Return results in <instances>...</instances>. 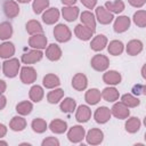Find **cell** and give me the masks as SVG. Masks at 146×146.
<instances>
[{
  "label": "cell",
  "instance_id": "30",
  "mask_svg": "<svg viewBox=\"0 0 146 146\" xmlns=\"http://www.w3.org/2000/svg\"><path fill=\"white\" fill-rule=\"evenodd\" d=\"M44 96V91H43V88L39 84H34L30 88L29 90V97H30V100H32L33 103H40L42 100Z\"/></svg>",
  "mask_w": 146,
  "mask_h": 146
},
{
  "label": "cell",
  "instance_id": "27",
  "mask_svg": "<svg viewBox=\"0 0 146 146\" xmlns=\"http://www.w3.org/2000/svg\"><path fill=\"white\" fill-rule=\"evenodd\" d=\"M15 55V46L10 41H3L0 44V57L3 59L11 58Z\"/></svg>",
  "mask_w": 146,
  "mask_h": 146
},
{
  "label": "cell",
  "instance_id": "3",
  "mask_svg": "<svg viewBox=\"0 0 146 146\" xmlns=\"http://www.w3.org/2000/svg\"><path fill=\"white\" fill-rule=\"evenodd\" d=\"M38 73L36 70L30 65H25L21 68L19 72V79L24 84H32L36 81Z\"/></svg>",
  "mask_w": 146,
  "mask_h": 146
},
{
  "label": "cell",
  "instance_id": "13",
  "mask_svg": "<svg viewBox=\"0 0 146 146\" xmlns=\"http://www.w3.org/2000/svg\"><path fill=\"white\" fill-rule=\"evenodd\" d=\"M111 116H112V112H111V110H110L108 107H106V106H100V107H98V108L95 111V113H94V119H95V121H96L97 123H99V124H105V123H107V122L110 121Z\"/></svg>",
  "mask_w": 146,
  "mask_h": 146
},
{
  "label": "cell",
  "instance_id": "39",
  "mask_svg": "<svg viewBox=\"0 0 146 146\" xmlns=\"http://www.w3.org/2000/svg\"><path fill=\"white\" fill-rule=\"evenodd\" d=\"M31 128L35 133H43L48 129V124H47L46 120H43L41 117H35L31 122Z\"/></svg>",
  "mask_w": 146,
  "mask_h": 146
},
{
  "label": "cell",
  "instance_id": "41",
  "mask_svg": "<svg viewBox=\"0 0 146 146\" xmlns=\"http://www.w3.org/2000/svg\"><path fill=\"white\" fill-rule=\"evenodd\" d=\"M49 5H50L49 0H33V2H32L33 13L36 15L42 14L43 11H46L49 8Z\"/></svg>",
  "mask_w": 146,
  "mask_h": 146
},
{
  "label": "cell",
  "instance_id": "44",
  "mask_svg": "<svg viewBox=\"0 0 146 146\" xmlns=\"http://www.w3.org/2000/svg\"><path fill=\"white\" fill-rule=\"evenodd\" d=\"M80 1L87 9H94L97 5V0H80Z\"/></svg>",
  "mask_w": 146,
  "mask_h": 146
},
{
  "label": "cell",
  "instance_id": "24",
  "mask_svg": "<svg viewBox=\"0 0 146 146\" xmlns=\"http://www.w3.org/2000/svg\"><path fill=\"white\" fill-rule=\"evenodd\" d=\"M143 48H144V44H143V42L140 40L132 39L127 43L125 51H127V54L129 56H137L143 51Z\"/></svg>",
  "mask_w": 146,
  "mask_h": 146
},
{
  "label": "cell",
  "instance_id": "48",
  "mask_svg": "<svg viewBox=\"0 0 146 146\" xmlns=\"http://www.w3.org/2000/svg\"><path fill=\"white\" fill-rule=\"evenodd\" d=\"M1 106H0V110H3L5 108V106H6V104H7V98H6V96H5V94H1Z\"/></svg>",
  "mask_w": 146,
  "mask_h": 146
},
{
  "label": "cell",
  "instance_id": "5",
  "mask_svg": "<svg viewBox=\"0 0 146 146\" xmlns=\"http://www.w3.org/2000/svg\"><path fill=\"white\" fill-rule=\"evenodd\" d=\"M95 16L96 19L98 21V23L103 24V25H107L110 23L113 22L114 19V14L111 13L105 6H98L95 9Z\"/></svg>",
  "mask_w": 146,
  "mask_h": 146
},
{
  "label": "cell",
  "instance_id": "19",
  "mask_svg": "<svg viewBox=\"0 0 146 146\" xmlns=\"http://www.w3.org/2000/svg\"><path fill=\"white\" fill-rule=\"evenodd\" d=\"M80 21L83 25L92 30L94 32L96 31V25H97V19L96 16L90 11V10H84L80 14Z\"/></svg>",
  "mask_w": 146,
  "mask_h": 146
},
{
  "label": "cell",
  "instance_id": "49",
  "mask_svg": "<svg viewBox=\"0 0 146 146\" xmlns=\"http://www.w3.org/2000/svg\"><path fill=\"white\" fill-rule=\"evenodd\" d=\"M141 92H143V87H140V86L133 87V94H135V95H139V94H141Z\"/></svg>",
  "mask_w": 146,
  "mask_h": 146
},
{
  "label": "cell",
  "instance_id": "15",
  "mask_svg": "<svg viewBox=\"0 0 146 146\" xmlns=\"http://www.w3.org/2000/svg\"><path fill=\"white\" fill-rule=\"evenodd\" d=\"M103 81L108 86H117L122 81V75L115 70L105 71V73L103 74Z\"/></svg>",
  "mask_w": 146,
  "mask_h": 146
},
{
  "label": "cell",
  "instance_id": "12",
  "mask_svg": "<svg viewBox=\"0 0 146 146\" xmlns=\"http://www.w3.org/2000/svg\"><path fill=\"white\" fill-rule=\"evenodd\" d=\"M60 16V11L58 8L52 7V8H48L46 11L42 13V22L47 25H54L55 23L58 22Z\"/></svg>",
  "mask_w": 146,
  "mask_h": 146
},
{
  "label": "cell",
  "instance_id": "21",
  "mask_svg": "<svg viewBox=\"0 0 146 146\" xmlns=\"http://www.w3.org/2000/svg\"><path fill=\"white\" fill-rule=\"evenodd\" d=\"M91 117V110L88 105H80L75 110V120L79 123H86Z\"/></svg>",
  "mask_w": 146,
  "mask_h": 146
},
{
  "label": "cell",
  "instance_id": "51",
  "mask_svg": "<svg viewBox=\"0 0 146 146\" xmlns=\"http://www.w3.org/2000/svg\"><path fill=\"white\" fill-rule=\"evenodd\" d=\"M140 73H141V76L146 80V63L141 66V70H140Z\"/></svg>",
  "mask_w": 146,
  "mask_h": 146
},
{
  "label": "cell",
  "instance_id": "56",
  "mask_svg": "<svg viewBox=\"0 0 146 146\" xmlns=\"http://www.w3.org/2000/svg\"><path fill=\"white\" fill-rule=\"evenodd\" d=\"M144 138H145V141H146V132H145V135H144Z\"/></svg>",
  "mask_w": 146,
  "mask_h": 146
},
{
  "label": "cell",
  "instance_id": "22",
  "mask_svg": "<svg viewBox=\"0 0 146 146\" xmlns=\"http://www.w3.org/2000/svg\"><path fill=\"white\" fill-rule=\"evenodd\" d=\"M80 15V9L76 6H64L62 8V16L67 22H74Z\"/></svg>",
  "mask_w": 146,
  "mask_h": 146
},
{
  "label": "cell",
  "instance_id": "18",
  "mask_svg": "<svg viewBox=\"0 0 146 146\" xmlns=\"http://www.w3.org/2000/svg\"><path fill=\"white\" fill-rule=\"evenodd\" d=\"M72 87L76 91H83L88 87V78L83 73H76L72 78Z\"/></svg>",
  "mask_w": 146,
  "mask_h": 146
},
{
  "label": "cell",
  "instance_id": "7",
  "mask_svg": "<svg viewBox=\"0 0 146 146\" xmlns=\"http://www.w3.org/2000/svg\"><path fill=\"white\" fill-rule=\"evenodd\" d=\"M43 58V52L40 49H32L25 54L22 55L21 60L23 64L25 65H31V64H35L38 62H40Z\"/></svg>",
  "mask_w": 146,
  "mask_h": 146
},
{
  "label": "cell",
  "instance_id": "36",
  "mask_svg": "<svg viewBox=\"0 0 146 146\" xmlns=\"http://www.w3.org/2000/svg\"><path fill=\"white\" fill-rule=\"evenodd\" d=\"M105 7L113 14H121L125 9V5L122 0H115V1H106Z\"/></svg>",
  "mask_w": 146,
  "mask_h": 146
},
{
  "label": "cell",
  "instance_id": "52",
  "mask_svg": "<svg viewBox=\"0 0 146 146\" xmlns=\"http://www.w3.org/2000/svg\"><path fill=\"white\" fill-rule=\"evenodd\" d=\"M18 3H29L31 0H16Z\"/></svg>",
  "mask_w": 146,
  "mask_h": 146
},
{
  "label": "cell",
  "instance_id": "54",
  "mask_svg": "<svg viewBox=\"0 0 146 146\" xmlns=\"http://www.w3.org/2000/svg\"><path fill=\"white\" fill-rule=\"evenodd\" d=\"M143 94L146 96V84H145V86H143Z\"/></svg>",
  "mask_w": 146,
  "mask_h": 146
},
{
  "label": "cell",
  "instance_id": "10",
  "mask_svg": "<svg viewBox=\"0 0 146 146\" xmlns=\"http://www.w3.org/2000/svg\"><path fill=\"white\" fill-rule=\"evenodd\" d=\"M48 39L47 36L41 33V34H34V35H31L29 38V46L32 48V49H46L48 47Z\"/></svg>",
  "mask_w": 146,
  "mask_h": 146
},
{
  "label": "cell",
  "instance_id": "35",
  "mask_svg": "<svg viewBox=\"0 0 146 146\" xmlns=\"http://www.w3.org/2000/svg\"><path fill=\"white\" fill-rule=\"evenodd\" d=\"M25 29H26V32H27L30 35L43 33V27H42V25L40 24V22L36 21V19H30V21L25 24Z\"/></svg>",
  "mask_w": 146,
  "mask_h": 146
},
{
  "label": "cell",
  "instance_id": "34",
  "mask_svg": "<svg viewBox=\"0 0 146 146\" xmlns=\"http://www.w3.org/2000/svg\"><path fill=\"white\" fill-rule=\"evenodd\" d=\"M63 98H64V90L60 88H55L47 94V102L52 105L60 103Z\"/></svg>",
  "mask_w": 146,
  "mask_h": 146
},
{
  "label": "cell",
  "instance_id": "28",
  "mask_svg": "<svg viewBox=\"0 0 146 146\" xmlns=\"http://www.w3.org/2000/svg\"><path fill=\"white\" fill-rule=\"evenodd\" d=\"M42 84L47 89H55L60 84V80H59L58 75H56L54 73H48L43 76Z\"/></svg>",
  "mask_w": 146,
  "mask_h": 146
},
{
  "label": "cell",
  "instance_id": "6",
  "mask_svg": "<svg viewBox=\"0 0 146 146\" xmlns=\"http://www.w3.org/2000/svg\"><path fill=\"white\" fill-rule=\"evenodd\" d=\"M86 138V130L82 125H73L67 131V139L73 144H79Z\"/></svg>",
  "mask_w": 146,
  "mask_h": 146
},
{
  "label": "cell",
  "instance_id": "32",
  "mask_svg": "<svg viewBox=\"0 0 146 146\" xmlns=\"http://www.w3.org/2000/svg\"><path fill=\"white\" fill-rule=\"evenodd\" d=\"M140 125H141V122L136 116L128 117L127 121H125V123H124L125 131L129 132V133H136V132H138L139 129H140Z\"/></svg>",
  "mask_w": 146,
  "mask_h": 146
},
{
  "label": "cell",
  "instance_id": "45",
  "mask_svg": "<svg viewBox=\"0 0 146 146\" xmlns=\"http://www.w3.org/2000/svg\"><path fill=\"white\" fill-rule=\"evenodd\" d=\"M128 2L133 8H141L146 3V0H128Z\"/></svg>",
  "mask_w": 146,
  "mask_h": 146
},
{
  "label": "cell",
  "instance_id": "53",
  "mask_svg": "<svg viewBox=\"0 0 146 146\" xmlns=\"http://www.w3.org/2000/svg\"><path fill=\"white\" fill-rule=\"evenodd\" d=\"M0 145H5V146H8V143H7V141H3V140H1V139H0Z\"/></svg>",
  "mask_w": 146,
  "mask_h": 146
},
{
  "label": "cell",
  "instance_id": "33",
  "mask_svg": "<svg viewBox=\"0 0 146 146\" xmlns=\"http://www.w3.org/2000/svg\"><path fill=\"white\" fill-rule=\"evenodd\" d=\"M124 50V44L120 40H112L107 44V51L112 56H120Z\"/></svg>",
  "mask_w": 146,
  "mask_h": 146
},
{
  "label": "cell",
  "instance_id": "26",
  "mask_svg": "<svg viewBox=\"0 0 146 146\" xmlns=\"http://www.w3.org/2000/svg\"><path fill=\"white\" fill-rule=\"evenodd\" d=\"M27 125V122L26 120L24 119L23 115H15L11 117L10 122H9V128L10 130L15 131V132H18V131H23Z\"/></svg>",
  "mask_w": 146,
  "mask_h": 146
},
{
  "label": "cell",
  "instance_id": "46",
  "mask_svg": "<svg viewBox=\"0 0 146 146\" xmlns=\"http://www.w3.org/2000/svg\"><path fill=\"white\" fill-rule=\"evenodd\" d=\"M6 133H7V127L3 123H1L0 124V139L3 138L6 136Z\"/></svg>",
  "mask_w": 146,
  "mask_h": 146
},
{
  "label": "cell",
  "instance_id": "1",
  "mask_svg": "<svg viewBox=\"0 0 146 146\" xmlns=\"http://www.w3.org/2000/svg\"><path fill=\"white\" fill-rule=\"evenodd\" d=\"M18 72H21V62L17 58H8L2 63V73L5 76L13 79L15 78Z\"/></svg>",
  "mask_w": 146,
  "mask_h": 146
},
{
  "label": "cell",
  "instance_id": "25",
  "mask_svg": "<svg viewBox=\"0 0 146 146\" xmlns=\"http://www.w3.org/2000/svg\"><path fill=\"white\" fill-rule=\"evenodd\" d=\"M120 97L119 90L114 86H110L103 89L102 91V98L108 103H115Z\"/></svg>",
  "mask_w": 146,
  "mask_h": 146
},
{
  "label": "cell",
  "instance_id": "47",
  "mask_svg": "<svg viewBox=\"0 0 146 146\" xmlns=\"http://www.w3.org/2000/svg\"><path fill=\"white\" fill-rule=\"evenodd\" d=\"M63 6H74L78 0H60Z\"/></svg>",
  "mask_w": 146,
  "mask_h": 146
},
{
  "label": "cell",
  "instance_id": "8",
  "mask_svg": "<svg viewBox=\"0 0 146 146\" xmlns=\"http://www.w3.org/2000/svg\"><path fill=\"white\" fill-rule=\"evenodd\" d=\"M111 112H112V115L119 120H125L129 117L130 115V110L127 105H124L122 102H117V103H114V105L112 106L111 108Z\"/></svg>",
  "mask_w": 146,
  "mask_h": 146
},
{
  "label": "cell",
  "instance_id": "11",
  "mask_svg": "<svg viewBox=\"0 0 146 146\" xmlns=\"http://www.w3.org/2000/svg\"><path fill=\"white\" fill-rule=\"evenodd\" d=\"M104 140V132L98 128H92L86 133V141L89 145H99Z\"/></svg>",
  "mask_w": 146,
  "mask_h": 146
},
{
  "label": "cell",
  "instance_id": "42",
  "mask_svg": "<svg viewBox=\"0 0 146 146\" xmlns=\"http://www.w3.org/2000/svg\"><path fill=\"white\" fill-rule=\"evenodd\" d=\"M132 21L138 27H146V10H137L132 16Z\"/></svg>",
  "mask_w": 146,
  "mask_h": 146
},
{
  "label": "cell",
  "instance_id": "17",
  "mask_svg": "<svg viewBox=\"0 0 146 146\" xmlns=\"http://www.w3.org/2000/svg\"><path fill=\"white\" fill-rule=\"evenodd\" d=\"M108 44V40L106 38V35L104 34H98L96 36H94L91 39V42H90V49L98 52V51H102L104 50Z\"/></svg>",
  "mask_w": 146,
  "mask_h": 146
},
{
  "label": "cell",
  "instance_id": "9",
  "mask_svg": "<svg viewBox=\"0 0 146 146\" xmlns=\"http://www.w3.org/2000/svg\"><path fill=\"white\" fill-rule=\"evenodd\" d=\"M2 9L8 18H15L19 14V6L16 0H5L2 3Z\"/></svg>",
  "mask_w": 146,
  "mask_h": 146
},
{
  "label": "cell",
  "instance_id": "23",
  "mask_svg": "<svg viewBox=\"0 0 146 146\" xmlns=\"http://www.w3.org/2000/svg\"><path fill=\"white\" fill-rule=\"evenodd\" d=\"M102 99V91L97 88H90L86 91L84 100L88 105H97Z\"/></svg>",
  "mask_w": 146,
  "mask_h": 146
},
{
  "label": "cell",
  "instance_id": "50",
  "mask_svg": "<svg viewBox=\"0 0 146 146\" xmlns=\"http://www.w3.org/2000/svg\"><path fill=\"white\" fill-rule=\"evenodd\" d=\"M0 84H1V90H0V92H1V94H5V92H6V88H7V84H6L5 80H0Z\"/></svg>",
  "mask_w": 146,
  "mask_h": 146
},
{
  "label": "cell",
  "instance_id": "37",
  "mask_svg": "<svg viewBox=\"0 0 146 146\" xmlns=\"http://www.w3.org/2000/svg\"><path fill=\"white\" fill-rule=\"evenodd\" d=\"M13 33H14L13 25L9 22H1V24H0V39L2 41H6V40L11 38Z\"/></svg>",
  "mask_w": 146,
  "mask_h": 146
},
{
  "label": "cell",
  "instance_id": "4",
  "mask_svg": "<svg viewBox=\"0 0 146 146\" xmlns=\"http://www.w3.org/2000/svg\"><path fill=\"white\" fill-rule=\"evenodd\" d=\"M90 66L97 72H105L110 66V59L107 56L97 54L90 60Z\"/></svg>",
  "mask_w": 146,
  "mask_h": 146
},
{
  "label": "cell",
  "instance_id": "29",
  "mask_svg": "<svg viewBox=\"0 0 146 146\" xmlns=\"http://www.w3.org/2000/svg\"><path fill=\"white\" fill-rule=\"evenodd\" d=\"M49 129L51 132L56 133V135H60L64 133L67 130V122L60 119H55L49 123Z\"/></svg>",
  "mask_w": 146,
  "mask_h": 146
},
{
  "label": "cell",
  "instance_id": "31",
  "mask_svg": "<svg viewBox=\"0 0 146 146\" xmlns=\"http://www.w3.org/2000/svg\"><path fill=\"white\" fill-rule=\"evenodd\" d=\"M59 110L63 113H72L76 110V102L72 97H66L59 103Z\"/></svg>",
  "mask_w": 146,
  "mask_h": 146
},
{
  "label": "cell",
  "instance_id": "14",
  "mask_svg": "<svg viewBox=\"0 0 146 146\" xmlns=\"http://www.w3.org/2000/svg\"><path fill=\"white\" fill-rule=\"evenodd\" d=\"M130 24H131L130 18L125 15H121V16L116 17L115 21H114V24H113L114 32L115 33H123L127 30H129Z\"/></svg>",
  "mask_w": 146,
  "mask_h": 146
},
{
  "label": "cell",
  "instance_id": "20",
  "mask_svg": "<svg viewBox=\"0 0 146 146\" xmlns=\"http://www.w3.org/2000/svg\"><path fill=\"white\" fill-rule=\"evenodd\" d=\"M46 57L50 60V62H57L62 58V49L57 43H50L48 44V47L46 48Z\"/></svg>",
  "mask_w": 146,
  "mask_h": 146
},
{
  "label": "cell",
  "instance_id": "16",
  "mask_svg": "<svg viewBox=\"0 0 146 146\" xmlns=\"http://www.w3.org/2000/svg\"><path fill=\"white\" fill-rule=\"evenodd\" d=\"M94 33H95V32H94L92 30H90L89 27H87V26L83 25L82 23L78 24V25L74 27V34H75V36H76L78 39L82 40V41H88V40H90V39L92 38Z\"/></svg>",
  "mask_w": 146,
  "mask_h": 146
},
{
  "label": "cell",
  "instance_id": "55",
  "mask_svg": "<svg viewBox=\"0 0 146 146\" xmlns=\"http://www.w3.org/2000/svg\"><path fill=\"white\" fill-rule=\"evenodd\" d=\"M143 123H144V125H145V127H146V116H145V117H144V121H143Z\"/></svg>",
  "mask_w": 146,
  "mask_h": 146
},
{
  "label": "cell",
  "instance_id": "38",
  "mask_svg": "<svg viewBox=\"0 0 146 146\" xmlns=\"http://www.w3.org/2000/svg\"><path fill=\"white\" fill-rule=\"evenodd\" d=\"M32 111H33V104L30 100H23L16 105V112L19 115H23V116L29 115L31 114Z\"/></svg>",
  "mask_w": 146,
  "mask_h": 146
},
{
  "label": "cell",
  "instance_id": "2",
  "mask_svg": "<svg viewBox=\"0 0 146 146\" xmlns=\"http://www.w3.org/2000/svg\"><path fill=\"white\" fill-rule=\"evenodd\" d=\"M54 36L55 39L60 42V43H65L68 42L72 38V32L70 30V27L65 24H57L54 27Z\"/></svg>",
  "mask_w": 146,
  "mask_h": 146
},
{
  "label": "cell",
  "instance_id": "43",
  "mask_svg": "<svg viewBox=\"0 0 146 146\" xmlns=\"http://www.w3.org/2000/svg\"><path fill=\"white\" fill-rule=\"evenodd\" d=\"M59 140L56 138V137H47V138H44L43 140H42V143H41V145L42 146H59Z\"/></svg>",
  "mask_w": 146,
  "mask_h": 146
},
{
  "label": "cell",
  "instance_id": "40",
  "mask_svg": "<svg viewBox=\"0 0 146 146\" xmlns=\"http://www.w3.org/2000/svg\"><path fill=\"white\" fill-rule=\"evenodd\" d=\"M121 102L124 105H127L129 108H135V107L139 106V104H140L139 98L136 97L132 94H124V95H122L121 96Z\"/></svg>",
  "mask_w": 146,
  "mask_h": 146
}]
</instances>
